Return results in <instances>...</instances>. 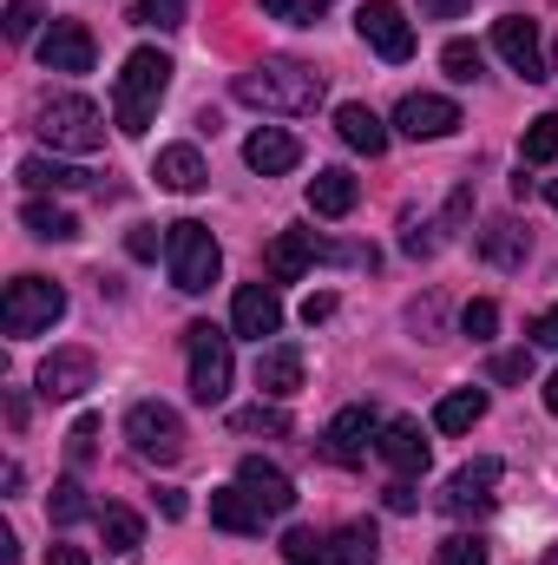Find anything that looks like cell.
<instances>
[{"instance_id": "1", "label": "cell", "mask_w": 558, "mask_h": 565, "mask_svg": "<svg viewBox=\"0 0 558 565\" xmlns=\"http://www.w3.org/2000/svg\"><path fill=\"white\" fill-rule=\"evenodd\" d=\"M230 93L257 113H315L322 106V73L302 66V60H264V66L237 73Z\"/></svg>"}, {"instance_id": "2", "label": "cell", "mask_w": 558, "mask_h": 565, "mask_svg": "<svg viewBox=\"0 0 558 565\" xmlns=\"http://www.w3.org/2000/svg\"><path fill=\"white\" fill-rule=\"evenodd\" d=\"M171 53H158V46H139V53H126V66H119V86H112V119H119V132H132L139 139L144 126H151V113H158V99L171 93Z\"/></svg>"}, {"instance_id": "3", "label": "cell", "mask_w": 558, "mask_h": 565, "mask_svg": "<svg viewBox=\"0 0 558 565\" xmlns=\"http://www.w3.org/2000/svg\"><path fill=\"white\" fill-rule=\"evenodd\" d=\"M164 264H171V282L184 289V296H204L217 270H224V250H217V237L197 224V217H184V224H171L164 231Z\"/></svg>"}, {"instance_id": "4", "label": "cell", "mask_w": 558, "mask_h": 565, "mask_svg": "<svg viewBox=\"0 0 558 565\" xmlns=\"http://www.w3.org/2000/svg\"><path fill=\"white\" fill-rule=\"evenodd\" d=\"M40 139L53 145V151H99L106 145V113L86 99V93H53L46 106H40Z\"/></svg>"}, {"instance_id": "5", "label": "cell", "mask_w": 558, "mask_h": 565, "mask_svg": "<svg viewBox=\"0 0 558 565\" xmlns=\"http://www.w3.org/2000/svg\"><path fill=\"white\" fill-rule=\"evenodd\" d=\"M66 316V289L46 277H13L7 282V296H0V329L13 335V342H26V335H40V329H53Z\"/></svg>"}, {"instance_id": "6", "label": "cell", "mask_w": 558, "mask_h": 565, "mask_svg": "<svg viewBox=\"0 0 558 565\" xmlns=\"http://www.w3.org/2000/svg\"><path fill=\"white\" fill-rule=\"evenodd\" d=\"M184 355H191V395L204 408H217L230 395V375H237V355H230V335L211 329V322H191L184 329Z\"/></svg>"}, {"instance_id": "7", "label": "cell", "mask_w": 558, "mask_h": 565, "mask_svg": "<svg viewBox=\"0 0 558 565\" xmlns=\"http://www.w3.org/2000/svg\"><path fill=\"white\" fill-rule=\"evenodd\" d=\"M126 440H132V454L151 460V467H178V460H184V422H178L164 402H132Z\"/></svg>"}, {"instance_id": "8", "label": "cell", "mask_w": 558, "mask_h": 565, "mask_svg": "<svg viewBox=\"0 0 558 565\" xmlns=\"http://www.w3.org/2000/svg\"><path fill=\"white\" fill-rule=\"evenodd\" d=\"M355 33L388 60V66H401V60H415V20L395 7V0H362V13H355Z\"/></svg>"}, {"instance_id": "9", "label": "cell", "mask_w": 558, "mask_h": 565, "mask_svg": "<svg viewBox=\"0 0 558 565\" xmlns=\"http://www.w3.org/2000/svg\"><path fill=\"white\" fill-rule=\"evenodd\" d=\"M375 440H382V415H375L368 402H355V408H342V415L329 422V434H322V460H329V467H362Z\"/></svg>"}, {"instance_id": "10", "label": "cell", "mask_w": 558, "mask_h": 565, "mask_svg": "<svg viewBox=\"0 0 558 565\" xmlns=\"http://www.w3.org/2000/svg\"><path fill=\"white\" fill-rule=\"evenodd\" d=\"M493 53H500L519 79H552V66H546V53H539V26H533L526 13H500V20H493Z\"/></svg>"}, {"instance_id": "11", "label": "cell", "mask_w": 558, "mask_h": 565, "mask_svg": "<svg viewBox=\"0 0 558 565\" xmlns=\"http://www.w3.org/2000/svg\"><path fill=\"white\" fill-rule=\"evenodd\" d=\"M500 460H473V467H460L453 480H447V493H440V507L453 513V520H480V513H493V487H500Z\"/></svg>"}, {"instance_id": "12", "label": "cell", "mask_w": 558, "mask_h": 565, "mask_svg": "<svg viewBox=\"0 0 558 565\" xmlns=\"http://www.w3.org/2000/svg\"><path fill=\"white\" fill-rule=\"evenodd\" d=\"M460 126H466L460 106L440 99V93H408V99L395 106V132H401V139H447V132H460Z\"/></svg>"}, {"instance_id": "13", "label": "cell", "mask_w": 558, "mask_h": 565, "mask_svg": "<svg viewBox=\"0 0 558 565\" xmlns=\"http://www.w3.org/2000/svg\"><path fill=\"white\" fill-rule=\"evenodd\" d=\"M93 60H99V46H93V33L79 20H53L40 33V66L46 73H93Z\"/></svg>"}, {"instance_id": "14", "label": "cell", "mask_w": 558, "mask_h": 565, "mask_svg": "<svg viewBox=\"0 0 558 565\" xmlns=\"http://www.w3.org/2000/svg\"><path fill=\"white\" fill-rule=\"evenodd\" d=\"M237 487H244L270 520H282V513L296 507V480L282 473L277 460H264V454H244V460H237Z\"/></svg>"}, {"instance_id": "15", "label": "cell", "mask_w": 558, "mask_h": 565, "mask_svg": "<svg viewBox=\"0 0 558 565\" xmlns=\"http://www.w3.org/2000/svg\"><path fill=\"white\" fill-rule=\"evenodd\" d=\"M93 375H99L93 349H53V355L40 362V395H46V402H73V395L93 388Z\"/></svg>"}, {"instance_id": "16", "label": "cell", "mask_w": 558, "mask_h": 565, "mask_svg": "<svg viewBox=\"0 0 558 565\" xmlns=\"http://www.w3.org/2000/svg\"><path fill=\"white\" fill-rule=\"evenodd\" d=\"M375 454L401 473V480H415V473H427V460H433V447H427V434H420V422H408V415H395V422H382V440H375Z\"/></svg>"}, {"instance_id": "17", "label": "cell", "mask_w": 558, "mask_h": 565, "mask_svg": "<svg viewBox=\"0 0 558 565\" xmlns=\"http://www.w3.org/2000/svg\"><path fill=\"white\" fill-rule=\"evenodd\" d=\"M282 329V302L270 282H244L237 289V302H230V335H250V342H264V335H277Z\"/></svg>"}, {"instance_id": "18", "label": "cell", "mask_w": 558, "mask_h": 565, "mask_svg": "<svg viewBox=\"0 0 558 565\" xmlns=\"http://www.w3.org/2000/svg\"><path fill=\"white\" fill-rule=\"evenodd\" d=\"M244 164H250L257 178H282V171L302 164V139L282 132V126H257V132L244 139Z\"/></svg>"}, {"instance_id": "19", "label": "cell", "mask_w": 558, "mask_h": 565, "mask_svg": "<svg viewBox=\"0 0 558 565\" xmlns=\"http://www.w3.org/2000/svg\"><path fill=\"white\" fill-rule=\"evenodd\" d=\"M151 178H158L164 191H184V198L211 184V171H204V151H197V145H164V151H158V164H151Z\"/></svg>"}, {"instance_id": "20", "label": "cell", "mask_w": 558, "mask_h": 565, "mask_svg": "<svg viewBox=\"0 0 558 565\" xmlns=\"http://www.w3.org/2000/svg\"><path fill=\"white\" fill-rule=\"evenodd\" d=\"M257 388L277 395V402H289V395L302 388V349H296V342H270V349L257 355Z\"/></svg>"}, {"instance_id": "21", "label": "cell", "mask_w": 558, "mask_h": 565, "mask_svg": "<svg viewBox=\"0 0 558 565\" xmlns=\"http://www.w3.org/2000/svg\"><path fill=\"white\" fill-rule=\"evenodd\" d=\"M355 198H362V184H355V171H342V164H329V171L309 178V211H315V217H348Z\"/></svg>"}, {"instance_id": "22", "label": "cell", "mask_w": 558, "mask_h": 565, "mask_svg": "<svg viewBox=\"0 0 558 565\" xmlns=\"http://www.w3.org/2000/svg\"><path fill=\"white\" fill-rule=\"evenodd\" d=\"M335 132H342V145H348V151H362V158H382V151H388V126H382L362 99L335 106Z\"/></svg>"}, {"instance_id": "23", "label": "cell", "mask_w": 558, "mask_h": 565, "mask_svg": "<svg viewBox=\"0 0 558 565\" xmlns=\"http://www.w3.org/2000/svg\"><path fill=\"white\" fill-rule=\"evenodd\" d=\"M480 257H486L493 270H526V257H533V237H526L513 217H500V224H486V231H480Z\"/></svg>"}, {"instance_id": "24", "label": "cell", "mask_w": 558, "mask_h": 565, "mask_svg": "<svg viewBox=\"0 0 558 565\" xmlns=\"http://www.w3.org/2000/svg\"><path fill=\"white\" fill-rule=\"evenodd\" d=\"M309 264H322L315 231H282L277 244H270V282H296Z\"/></svg>"}, {"instance_id": "25", "label": "cell", "mask_w": 558, "mask_h": 565, "mask_svg": "<svg viewBox=\"0 0 558 565\" xmlns=\"http://www.w3.org/2000/svg\"><path fill=\"white\" fill-rule=\"evenodd\" d=\"M211 520H217L224 533H264L270 513H264L244 487H217V493H211Z\"/></svg>"}, {"instance_id": "26", "label": "cell", "mask_w": 558, "mask_h": 565, "mask_svg": "<svg viewBox=\"0 0 558 565\" xmlns=\"http://www.w3.org/2000/svg\"><path fill=\"white\" fill-rule=\"evenodd\" d=\"M20 178H26L33 191H86V184H93V171H79V164H60V158H46V151L20 158Z\"/></svg>"}, {"instance_id": "27", "label": "cell", "mask_w": 558, "mask_h": 565, "mask_svg": "<svg viewBox=\"0 0 558 565\" xmlns=\"http://www.w3.org/2000/svg\"><path fill=\"white\" fill-rule=\"evenodd\" d=\"M99 540H106V553H119V559H132L144 546V520L132 507H99Z\"/></svg>"}, {"instance_id": "28", "label": "cell", "mask_w": 558, "mask_h": 565, "mask_svg": "<svg viewBox=\"0 0 558 565\" xmlns=\"http://www.w3.org/2000/svg\"><path fill=\"white\" fill-rule=\"evenodd\" d=\"M20 224H26L40 244H73V237H79V217L60 211V204H46V198H33V204L20 211Z\"/></svg>"}, {"instance_id": "29", "label": "cell", "mask_w": 558, "mask_h": 565, "mask_svg": "<svg viewBox=\"0 0 558 565\" xmlns=\"http://www.w3.org/2000/svg\"><path fill=\"white\" fill-rule=\"evenodd\" d=\"M486 422V388H453L440 408H433V427L440 434H466V427Z\"/></svg>"}, {"instance_id": "30", "label": "cell", "mask_w": 558, "mask_h": 565, "mask_svg": "<svg viewBox=\"0 0 558 565\" xmlns=\"http://www.w3.org/2000/svg\"><path fill=\"white\" fill-rule=\"evenodd\" d=\"M46 520L66 533V526H79V520H99V507L86 500V487H79V480H60V487H53V500H46Z\"/></svg>"}, {"instance_id": "31", "label": "cell", "mask_w": 558, "mask_h": 565, "mask_svg": "<svg viewBox=\"0 0 558 565\" xmlns=\"http://www.w3.org/2000/svg\"><path fill=\"white\" fill-rule=\"evenodd\" d=\"M329 559H335V565H375V559H382L375 526H362V520H355V526H342V533L329 540Z\"/></svg>"}, {"instance_id": "32", "label": "cell", "mask_w": 558, "mask_h": 565, "mask_svg": "<svg viewBox=\"0 0 558 565\" xmlns=\"http://www.w3.org/2000/svg\"><path fill=\"white\" fill-rule=\"evenodd\" d=\"M440 66H447V79H453V86H473V79H480V66H486V53H480L473 40H447V46H440Z\"/></svg>"}, {"instance_id": "33", "label": "cell", "mask_w": 558, "mask_h": 565, "mask_svg": "<svg viewBox=\"0 0 558 565\" xmlns=\"http://www.w3.org/2000/svg\"><path fill=\"white\" fill-rule=\"evenodd\" d=\"M519 158H526V164H552V158H558V113H539V119L526 126Z\"/></svg>"}, {"instance_id": "34", "label": "cell", "mask_w": 558, "mask_h": 565, "mask_svg": "<svg viewBox=\"0 0 558 565\" xmlns=\"http://www.w3.org/2000/svg\"><path fill=\"white\" fill-rule=\"evenodd\" d=\"M282 559H289V565H322V559H329V540H322V533H309V526H289Z\"/></svg>"}, {"instance_id": "35", "label": "cell", "mask_w": 558, "mask_h": 565, "mask_svg": "<svg viewBox=\"0 0 558 565\" xmlns=\"http://www.w3.org/2000/svg\"><path fill=\"white\" fill-rule=\"evenodd\" d=\"M433 565H486V540L480 533H453V540H440Z\"/></svg>"}, {"instance_id": "36", "label": "cell", "mask_w": 558, "mask_h": 565, "mask_svg": "<svg viewBox=\"0 0 558 565\" xmlns=\"http://www.w3.org/2000/svg\"><path fill=\"white\" fill-rule=\"evenodd\" d=\"M93 454H99V415H79L73 434H66V460L73 467H93Z\"/></svg>"}, {"instance_id": "37", "label": "cell", "mask_w": 558, "mask_h": 565, "mask_svg": "<svg viewBox=\"0 0 558 565\" xmlns=\"http://www.w3.org/2000/svg\"><path fill=\"white\" fill-rule=\"evenodd\" d=\"M132 20H139V26H158V33H171V26H184V0H139Z\"/></svg>"}, {"instance_id": "38", "label": "cell", "mask_w": 558, "mask_h": 565, "mask_svg": "<svg viewBox=\"0 0 558 565\" xmlns=\"http://www.w3.org/2000/svg\"><path fill=\"white\" fill-rule=\"evenodd\" d=\"M230 427H237V434H289V415H282V408H264V402H257V408L230 415Z\"/></svg>"}, {"instance_id": "39", "label": "cell", "mask_w": 558, "mask_h": 565, "mask_svg": "<svg viewBox=\"0 0 558 565\" xmlns=\"http://www.w3.org/2000/svg\"><path fill=\"white\" fill-rule=\"evenodd\" d=\"M270 20H289V26H315V13L329 7V0H257Z\"/></svg>"}, {"instance_id": "40", "label": "cell", "mask_w": 558, "mask_h": 565, "mask_svg": "<svg viewBox=\"0 0 558 565\" xmlns=\"http://www.w3.org/2000/svg\"><path fill=\"white\" fill-rule=\"evenodd\" d=\"M460 329H466L473 342H486V335L500 329V302H466V316H460Z\"/></svg>"}, {"instance_id": "41", "label": "cell", "mask_w": 558, "mask_h": 565, "mask_svg": "<svg viewBox=\"0 0 558 565\" xmlns=\"http://www.w3.org/2000/svg\"><path fill=\"white\" fill-rule=\"evenodd\" d=\"M40 26V7L33 0H7V40H33Z\"/></svg>"}, {"instance_id": "42", "label": "cell", "mask_w": 558, "mask_h": 565, "mask_svg": "<svg viewBox=\"0 0 558 565\" xmlns=\"http://www.w3.org/2000/svg\"><path fill=\"white\" fill-rule=\"evenodd\" d=\"M533 375V355L513 349V355H493V382H526Z\"/></svg>"}, {"instance_id": "43", "label": "cell", "mask_w": 558, "mask_h": 565, "mask_svg": "<svg viewBox=\"0 0 558 565\" xmlns=\"http://www.w3.org/2000/svg\"><path fill=\"white\" fill-rule=\"evenodd\" d=\"M401 250H408V257H433V250H440L433 224H415V217H408V237H401Z\"/></svg>"}, {"instance_id": "44", "label": "cell", "mask_w": 558, "mask_h": 565, "mask_svg": "<svg viewBox=\"0 0 558 565\" xmlns=\"http://www.w3.org/2000/svg\"><path fill=\"white\" fill-rule=\"evenodd\" d=\"M466 211H473V184H460V191L447 198V217H440V231H460V224H466Z\"/></svg>"}, {"instance_id": "45", "label": "cell", "mask_w": 558, "mask_h": 565, "mask_svg": "<svg viewBox=\"0 0 558 565\" xmlns=\"http://www.w3.org/2000/svg\"><path fill=\"white\" fill-rule=\"evenodd\" d=\"M473 0H420V20H460Z\"/></svg>"}, {"instance_id": "46", "label": "cell", "mask_w": 558, "mask_h": 565, "mask_svg": "<svg viewBox=\"0 0 558 565\" xmlns=\"http://www.w3.org/2000/svg\"><path fill=\"white\" fill-rule=\"evenodd\" d=\"M329 316H335V296H329V289L302 302V322H309V329H315V322H329Z\"/></svg>"}, {"instance_id": "47", "label": "cell", "mask_w": 558, "mask_h": 565, "mask_svg": "<svg viewBox=\"0 0 558 565\" xmlns=\"http://www.w3.org/2000/svg\"><path fill=\"white\" fill-rule=\"evenodd\" d=\"M533 342H546V349H558V302L546 309V316H533Z\"/></svg>"}, {"instance_id": "48", "label": "cell", "mask_w": 558, "mask_h": 565, "mask_svg": "<svg viewBox=\"0 0 558 565\" xmlns=\"http://www.w3.org/2000/svg\"><path fill=\"white\" fill-rule=\"evenodd\" d=\"M388 513H415V487H408V480L388 487Z\"/></svg>"}, {"instance_id": "49", "label": "cell", "mask_w": 558, "mask_h": 565, "mask_svg": "<svg viewBox=\"0 0 558 565\" xmlns=\"http://www.w3.org/2000/svg\"><path fill=\"white\" fill-rule=\"evenodd\" d=\"M46 565H93L79 546H46Z\"/></svg>"}, {"instance_id": "50", "label": "cell", "mask_w": 558, "mask_h": 565, "mask_svg": "<svg viewBox=\"0 0 558 565\" xmlns=\"http://www.w3.org/2000/svg\"><path fill=\"white\" fill-rule=\"evenodd\" d=\"M126 250H132V257H158V237H151V231H132Z\"/></svg>"}, {"instance_id": "51", "label": "cell", "mask_w": 558, "mask_h": 565, "mask_svg": "<svg viewBox=\"0 0 558 565\" xmlns=\"http://www.w3.org/2000/svg\"><path fill=\"white\" fill-rule=\"evenodd\" d=\"M158 513H164V520H184V493L164 487V493H158Z\"/></svg>"}, {"instance_id": "52", "label": "cell", "mask_w": 558, "mask_h": 565, "mask_svg": "<svg viewBox=\"0 0 558 565\" xmlns=\"http://www.w3.org/2000/svg\"><path fill=\"white\" fill-rule=\"evenodd\" d=\"M0 565H20V540L13 533H0Z\"/></svg>"}, {"instance_id": "53", "label": "cell", "mask_w": 558, "mask_h": 565, "mask_svg": "<svg viewBox=\"0 0 558 565\" xmlns=\"http://www.w3.org/2000/svg\"><path fill=\"white\" fill-rule=\"evenodd\" d=\"M546 408L558 415V369H552V382H546Z\"/></svg>"}, {"instance_id": "54", "label": "cell", "mask_w": 558, "mask_h": 565, "mask_svg": "<svg viewBox=\"0 0 558 565\" xmlns=\"http://www.w3.org/2000/svg\"><path fill=\"white\" fill-rule=\"evenodd\" d=\"M546 198H552V211H558V184H546Z\"/></svg>"}, {"instance_id": "55", "label": "cell", "mask_w": 558, "mask_h": 565, "mask_svg": "<svg viewBox=\"0 0 558 565\" xmlns=\"http://www.w3.org/2000/svg\"><path fill=\"white\" fill-rule=\"evenodd\" d=\"M546 565H558V546H546Z\"/></svg>"}, {"instance_id": "56", "label": "cell", "mask_w": 558, "mask_h": 565, "mask_svg": "<svg viewBox=\"0 0 558 565\" xmlns=\"http://www.w3.org/2000/svg\"><path fill=\"white\" fill-rule=\"evenodd\" d=\"M552 73H558V46H552Z\"/></svg>"}]
</instances>
